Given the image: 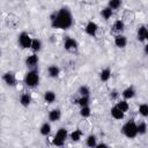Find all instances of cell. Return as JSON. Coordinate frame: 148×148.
<instances>
[{
	"instance_id": "obj_1",
	"label": "cell",
	"mask_w": 148,
	"mask_h": 148,
	"mask_svg": "<svg viewBox=\"0 0 148 148\" xmlns=\"http://www.w3.org/2000/svg\"><path fill=\"white\" fill-rule=\"evenodd\" d=\"M51 25L54 29H62L66 30L68 28H71L73 25V15L71 13V10L67 7H62L59 10L54 12L51 17Z\"/></svg>"
},
{
	"instance_id": "obj_2",
	"label": "cell",
	"mask_w": 148,
	"mask_h": 148,
	"mask_svg": "<svg viewBox=\"0 0 148 148\" xmlns=\"http://www.w3.org/2000/svg\"><path fill=\"white\" fill-rule=\"evenodd\" d=\"M24 83H25V86H28L30 88H34V87L38 86V83H39V74H38V71L36 68L30 69V71H28L25 73Z\"/></svg>"
},
{
	"instance_id": "obj_3",
	"label": "cell",
	"mask_w": 148,
	"mask_h": 148,
	"mask_svg": "<svg viewBox=\"0 0 148 148\" xmlns=\"http://www.w3.org/2000/svg\"><path fill=\"white\" fill-rule=\"evenodd\" d=\"M121 133L128 138V139H134L138 135V128H136V123L134 120H130L125 123L121 127Z\"/></svg>"
},
{
	"instance_id": "obj_4",
	"label": "cell",
	"mask_w": 148,
	"mask_h": 148,
	"mask_svg": "<svg viewBox=\"0 0 148 148\" xmlns=\"http://www.w3.org/2000/svg\"><path fill=\"white\" fill-rule=\"evenodd\" d=\"M31 43H32V38L30 37V35L28 32L23 31L18 35V44L22 49H30Z\"/></svg>"
},
{
	"instance_id": "obj_5",
	"label": "cell",
	"mask_w": 148,
	"mask_h": 148,
	"mask_svg": "<svg viewBox=\"0 0 148 148\" xmlns=\"http://www.w3.org/2000/svg\"><path fill=\"white\" fill-rule=\"evenodd\" d=\"M77 46H79V44H77V42H76L74 38L67 37V38L65 39V42H64V47H65L66 51L74 52V51L77 50Z\"/></svg>"
},
{
	"instance_id": "obj_6",
	"label": "cell",
	"mask_w": 148,
	"mask_h": 148,
	"mask_svg": "<svg viewBox=\"0 0 148 148\" xmlns=\"http://www.w3.org/2000/svg\"><path fill=\"white\" fill-rule=\"evenodd\" d=\"M84 31H86L87 35H89V36H91V37H95V36L97 35V31H98V25H97L95 22L89 21V22L86 24V27H84Z\"/></svg>"
},
{
	"instance_id": "obj_7",
	"label": "cell",
	"mask_w": 148,
	"mask_h": 148,
	"mask_svg": "<svg viewBox=\"0 0 148 148\" xmlns=\"http://www.w3.org/2000/svg\"><path fill=\"white\" fill-rule=\"evenodd\" d=\"M38 61H39L38 56H37L36 53H32V54H30V56L27 57V59H25V65H27V67H29L30 69H34V68L37 67Z\"/></svg>"
},
{
	"instance_id": "obj_8",
	"label": "cell",
	"mask_w": 148,
	"mask_h": 148,
	"mask_svg": "<svg viewBox=\"0 0 148 148\" xmlns=\"http://www.w3.org/2000/svg\"><path fill=\"white\" fill-rule=\"evenodd\" d=\"M2 80L9 87H14L16 84V76H15V74L13 72H6L3 74V76H2Z\"/></svg>"
},
{
	"instance_id": "obj_9",
	"label": "cell",
	"mask_w": 148,
	"mask_h": 148,
	"mask_svg": "<svg viewBox=\"0 0 148 148\" xmlns=\"http://www.w3.org/2000/svg\"><path fill=\"white\" fill-rule=\"evenodd\" d=\"M110 112H111V117H112L113 119H117V120L123 119V118H124V116H125V112H123V111H121L117 105L112 106V108H111V110H110Z\"/></svg>"
},
{
	"instance_id": "obj_10",
	"label": "cell",
	"mask_w": 148,
	"mask_h": 148,
	"mask_svg": "<svg viewBox=\"0 0 148 148\" xmlns=\"http://www.w3.org/2000/svg\"><path fill=\"white\" fill-rule=\"evenodd\" d=\"M114 45L119 49H124L127 45V39L124 35H117L114 36Z\"/></svg>"
},
{
	"instance_id": "obj_11",
	"label": "cell",
	"mask_w": 148,
	"mask_h": 148,
	"mask_svg": "<svg viewBox=\"0 0 148 148\" xmlns=\"http://www.w3.org/2000/svg\"><path fill=\"white\" fill-rule=\"evenodd\" d=\"M60 118H61V111L59 109H53L49 112V120L51 123H56L60 120Z\"/></svg>"
},
{
	"instance_id": "obj_12",
	"label": "cell",
	"mask_w": 148,
	"mask_h": 148,
	"mask_svg": "<svg viewBox=\"0 0 148 148\" xmlns=\"http://www.w3.org/2000/svg\"><path fill=\"white\" fill-rule=\"evenodd\" d=\"M134 95H135V90H134L133 87H127V88H125V89L123 90V92H121L123 98H124V99H127V101L131 99V98H133Z\"/></svg>"
},
{
	"instance_id": "obj_13",
	"label": "cell",
	"mask_w": 148,
	"mask_h": 148,
	"mask_svg": "<svg viewBox=\"0 0 148 148\" xmlns=\"http://www.w3.org/2000/svg\"><path fill=\"white\" fill-rule=\"evenodd\" d=\"M47 74L50 77H58L60 74V68L57 65H51L47 67Z\"/></svg>"
},
{
	"instance_id": "obj_14",
	"label": "cell",
	"mask_w": 148,
	"mask_h": 148,
	"mask_svg": "<svg viewBox=\"0 0 148 148\" xmlns=\"http://www.w3.org/2000/svg\"><path fill=\"white\" fill-rule=\"evenodd\" d=\"M30 103H31V96H30L29 94L24 92V94H22V95L20 96V104H21L22 106L27 108V106L30 105Z\"/></svg>"
},
{
	"instance_id": "obj_15",
	"label": "cell",
	"mask_w": 148,
	"mask_h": 148,
	"mask_svg": "<svg viewBox=\"0 0 148 148\" xmlns=\"http://www.w3.org/2000/svg\"><path fill=\"white\" fill-rule=\"evenodd\" d=\"M42 46H43L42 40L39 38H35V39H32V43H31V47L30 49L36 53V52H39L42 50Z\"/></svg>"
},
{
	"instance_id": "obj_16",
	"label": "cell",
	"mask_w": 148,
	"mask_h": 148,
	"mask_svg": "<svg viewBox=\"0 0 148 148\" xmlns=\"http://www.w3.org/2000/svg\"><path fill=\"white\" fill-rule=\"evenodd\" d=\"M56 94L52 91V90H47V91H45L44 92V101L46 102V103H49V104H51V103H53L54 101H56Z\"/></svg>"
},
{
	"instance_id": "obj_17",
	"label": "cell",
	"mask_w": 148,
	"mask_h": 148,
	"mask_svg": "<svg viewBox=\"0 0 148 148\" xmlns=\"http://www.w3.org/2000/svg\"><path fill=\"white\" fill-rule=\"evenodd\" d=\"M56 138H58V139H60V140H62V141H66V139L68 138V132H67V130L66 128H64V127H60L58 131H57V133H56V135H54Z\"/></svg>"
},
{
	"instance_id": "obj_18",
	"label": "cell",
	"mask_w": 148,
	"mask_h": 148,
	"mask_svg": "<svg viewBox=\"0 0 148 148\" xmlns=\"http://www.w3.org/2000/svg\"><path fill=\"white\" fill-rule=\"evenodd\" d=\"M146 35H147V27H145V25H141V27L138 29V32H136L138 39H139L140 42H143V40H146Z\"/></svg>"
},
{
	"instance_id": "obj_19",
	"label": "cell",
	"mask_w": 148,
	"mask_h": 148,
	"mask_svg": "<svg viewBox=\"0 0 148 148\" xmlns=\"http://www.w3.org/2000/svg\"><path fill=\"white\" fill-rule=\"evenodd\" d=\"M110 77H111V71H110V68H104V69H102V72L99 73V79H101V81L106 82V81L110 80Z\"/></svg>"
},
{
	"instance_id": "obj_20",
	"label": "cell",
	"mask_w": 148,
	"mask_h": 148,
	"mask_svg": "<svg viewBox=\"0 0 148 148\" xmlns=\"http://www.w3.org/2000/svg\"><path fill=\"white\" fill-rule=\"evenodd\" d=\"M50 132H51V124L50 123H43L42 126H40V128H39V133L42 135L46 136V135L50 134Z\"/></svg>"
},
{
	"instance_id": "obj_21",
	"label": "cell",
	"mask_w": 148,
	"mask_h": 148,
	"mask_svg": "<svg viewBox=\"0 0 148 148\" xmlns=\"http://www.w3.org/2000/svg\"><path fill=\"white\" fill-rule=\"evenodd\" d=\"M86 145L88 147H90V148L96 147L97 146V139H96V136L94 134H89L87 136V139H86Z\"/></svg>"
},
{
	"instance_id": "obj_22",
	"label": "cell",
	"mask_w": 148,
	"mask_h": 148,
	"mask_svg": "<svg viewBox=\"0 0 148 148\" xmlns=\"http://www.w3.org/2000/svg\"><path fill=\"white\" fill-rule=\"evenodd\" d=\"M69 138H71V140H72L73 142L80 141L81 138H82V131H80V130H74V131L69 134Z\"/></svg>"
},
{
	"instance_id": "obj_23",
	"label": "cell",
	"mask_w": 148,
	"mask_h": 148,
	"mask_svg": "<svg viewBox=\"0 0 148 148\" xmlns=\"http://www.w3.org/2000/svg\"><path fill=\"white\" fill-rule=\"evenodd\" d=\"M112 28H113V30H114V31L123 32V31H124V29H125V23H124V21H123V20H117V21L113 23Z\"/></svg>"
},
{
	"instance_id": "obj_24",
	"label": "cell",
	"mask_w": 148,
	"mask_h": 148,
	"mask_svg": "<svg viewBox=\"0 0 148 148\" xmlns=\"http://www.w3.org/2000/svg\"><path fill=\"white\" fill-rule=\"evenodd\" d=\"M123 112H127L128 111V109H130V104H128V102H127V99H121V101H118L117 102V104H116Z\"/></svg>"
},
{
	"instance_id": "obj_25",
	"label": "cell",
	"mask_w": 148,
	"mask_h": 148,
	"mask_svg": "<svg viewBox=\"0 0 148 148\" xmlns=\"http://www.w3.org/2000/svg\"><path fill=\"white\" fill-rule=\"evenodd\" d=\"M112 14H113V10L108 6V7H105V8H103L102 10H101V15H102V17L104 18V20H109L111 16H112Z\"/></svg>"
},
{
	"instance_id": "obj_26",
	"label": "cell",
	"mask_w": 148,
	"mask_h": 148,
	"mask_svg": "<svg viewBox=\"0 0 148 148\" xmlns=\"http://www.w3.org/2000/svg\"><path fill=\"white\" fill-rule=\"evenodd\" d=\"M89 103H90L89 96H80V98L77 99V104L80 105V108L87 106V105H89Z\"/></svg>"
},
{
	"instance_id": "obj_27",
	"label": "cell",
	"mask_w": 148,
	"mask_h": 148,
	"mask_svg": "<svg viewBox=\"0 0 148 148\" xmlns=\"http://www.w3.org/2000/svg\"><path fill=\"white\" fill-rule=\"evenodd\" d=\"M136 128H138V134L143 135V134H146V132H147V124L143 123V121H141V123L136 124Z\"/></svg>"
},
{
	"instance_id": "obj_28",
	"label": "cell",
	"mask_w": 148,
	"mask_h": 148,
	"mask_svg": "<svg viewBox=\"0 0 148 148\" xmlns=\"http://www.w3.org/2000/svg\"><path fill=\"white\" fill-rule=\"evenodd\" d=\"M139 113L142 117H148V104L147 103H142L139 105Z\"/></svg>"
},
{
	"instance_id": "obj_29",
	"label": "cell",
	"mask_w": 148,
	"mask_h": 148,
	"mask_svg": "<svg viewBox=\"0 0 148 148\" xmlns=\"http://www.w3.org/2000/svg\"><path fill=\"white\" fill-rule=\"evenodd\" d=\"M80 114H81V117H83V118H88V117L91 114V110H90L89 105L82 106L81 110H80Z\"/></svg>"
},
{
	"instance_id": "obj_30",
	"label": "cell",
	"mask_w": 148,
	"mask_h": 148,
	"mask_svg": "<svg viewBox=\"0 0 148 148\" xmlns=\"http://www.w3.org/2000/svg\"><path fill=\"white\" fill-rule=\"evenodd\" d=\"M121 5V0H109L108 6L113 10V9H118Z\"/></svg>"
},
{
	"instance_id": "obj_31",
	"label": "cell",
	"mask_w": 148,
	"mask_h": 148,
	"mask_svg": "<svg viewBox=\"0 0 148 148\" xmlns=\"http://www.w3.org/2000/svg\"><path fill=\"white\" fill-rule=\"evenodd\" d=\"M79 94H80V96H89L90 89H89L87 86H81V87L79 88Z\"/></svg>"
},
{
	"instance_id": "obj_32",
	"label": "cell",
	"mask_w": 148,
	"mask_h": 148,
	"mask_svg": "<svg viewBox=\"0 0 148 148\" xmlns=\"http://www.w3.org/2000/svg\"><path fill=\"white\" fill-rule=\"evenodd\" d=\"M52 143L54 145V146H57V147H62L64 145H65V141H62V140H60V139H58V138H53L52 139Z\"/></svg>"
},
{
	"instance_id": "obj_33",
	"label": "cell",
	"mask_w": 148,
	"mask_h": 148,
	"mask_svg": "<svg viewBox=\"0 0 148 148\" xmlns=\"http://www.w3.org/2000/svg\"><path fill=\"white\" fill-rule=\"evenodd\" d=\"M118 96H119V92H118L116 89H113L112 91H110V98H111L112 101H116V99L118 98Z\"/></svg>"
},
{
	"instance_id": "obj_34",
	"label": "cell",
	"mask_w": 148,
	"mask_h": 148,
	"mask_svg": "<svg viewBox=\"0 0 148 148\" xmlns=\"http://www.w3.org/2000/svg\"><path fill=\"white\" fill-rule=\"evenodd\" d=\"M96 147H98V148H101V147H108V145L106 143H97Z\"/></svg>"
},
{
	"instance_id": "obj_35",
	"label": "cell",
	"mask_w": 148,
	"mask_h": 148,
	"mask_svg": "<svg viewBox=\"0 0 148 148\" xmlns=\"http://www.w3.org/2000/svg\"><path fill=\"white\" fill-rule=\"evenodd\" d=\"M143 51H145V53H146V54L148 56V43H147V44L145 45V49H143Z\"/></svg>"
},
{
	"instance_id": "obj_36",
	"label": "cell",
	"mask_w": 148,
	"mask_h": 148,
	"mask_svg": "<svg viewBox=\"0 0 148 148\" xmlns=\"http://www.w3.org/2000/svg\"><path fill=\"white\" fill-rule=\"evenodd\" d=\"M146 40H148V27H147V35H146Z\"/></svg>"
}]
</instances>
